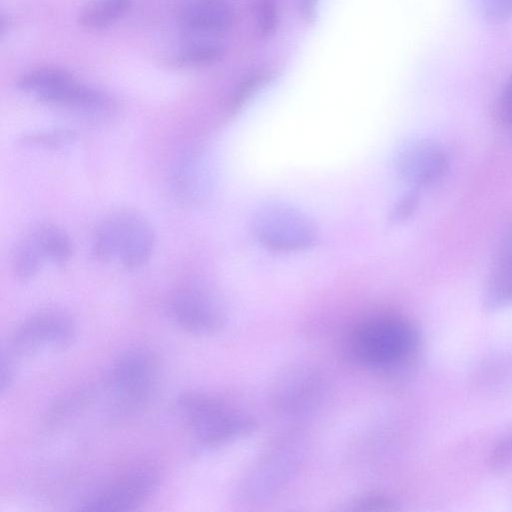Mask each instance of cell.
I'll use <instances>...</instances> for the list:
<instances>
[{
	"label": "cell",
	"mask_w": 512,
	"mask_h": 512,
	"mask_svg": "<svg viewBox=\"0 0 512 512\" xmlns=\"http://www.w3.org/2000/svg\"><path fill=\"white\" fill-rule=\"evenodd\" d=\"M349 342L353 356L360 363L387 367L411 358L418 348L419 335L403 316L377 314L358 323Z\"/></svg>",
	"instance_id": "cell-1"
},
{
	"label": "cell",
	"mask_w": 512,
	"mask_h": 512,
	"mask_svg": "<svg viewBox=\"0 0 512 512\" xmlns=\"http://www.w3.org/2000/svg\"><path fill=\"white\" fill-rule=\"evenodd\" d=\"M154 245L155 234L149 221L135 209L121 208L99 223L93 236L92 250L102 262L135 269L149 260Z\"/></svg>",
	"instance_id": "cell-2"
},
{
	"label": "cell",
	"mask_w": 512,
	"mask_h": 512,
	"mask_svg": "<svg viewBox=\"0 0 512 512\" xmlns=\"http://www.w3.org/2000/svg\"><path fill=\"white\" fill-rule=\"evenodd\" d=\"M181 420L205 447L223 444L249 430L251 420L226 401L203 392H185L176 401Z\"/></svg>",
	"instance_id": "cell-3"
},
{
	"label": "cell",
	"mask_w": 512,
	"mask_h": 512,
	"mask_svg": "<svg viewBox=\"0 0 512 512\" xmlns=\"http://www.w3.org/2000/svg\"><path fill=\"white\" fill-rule=\"evenodd\" d=\"M157 381V362L153 354L143 348L121 353L108 374V385L114 407L128 413L145 405Z\"/></svg>",
	"instance_id": "cell-4"
},
{
	"label": "cell",
	"mask_w": 512,
	"mask_h": 512,
	"mask_svg": "<svg viewBox=\"0 0 512 512\" xmlns=\"http://www.w3.org/2000/svg\"><path fill=\"white\" fill-rule=\"evenodd\" d=\"M252 229L265 247L274 251H297L316 239L313 222L301 211L284 204H269L254 215Z\"/></svg>",
	"instance_id": "cell-5"
},
{
	"label": "cell",
	"mask_w": 512,
	"mask_h": 512,
	"mask_svg": "<svg viewBox=\"0 0 512 512\" xmlns=\"http://www.w3.org/2000/svg\"><path fill=\"white\" fill-rule=\"evenodd\" d=\"M75 331V323L67 313L53 309L39 311L15 328L9 339L7 355L14 359L46 349L64 348L71 343Z\"/></svg>",
	"instance_id": "cell-6"
},
{
	"label": "cell",
	"mask_w": 512,
	"mask_h": 512,
	"mask_svg": "<svg viewBox=\"0 0 512 512\" xmlns=\"http://www.w3.org/2000/svg\"><path fill=\"white\" fill-rule=\"evenodd\" d=\"M168 308L182 330L197 336L214 334L225 322V310L219 297L198 284L177 288L170 296Z\"/></svg>",
	"instance_id": "cell-7"
},
{
	"label": "cell",
	"mask_w": 512,
	"mask_h": 512,
	"mask_svg": "<svg viewBox=\"0 0 512 512\" xmlns=\"http://www.w3.org/2000/svg\"><path fill=\"white\" fill-rule=\"evenodd\" d=\"M157 482V475L150 468L130 470L92 494L79 509L101 512L135 509L150 497Z\"/></svg>",
	"instance_id": "cell-8"
},
{
	"label": "cell",
	"mask_w": 512,
	"mask_h": 512,
	"mask_svg": "<svg viewBox=\"0 0 512 512\" xmlns=\"http://www.w3.org/2000/svg\"><path fill=\"white\" fill-rule=\"evenodd\" d=\"M448 157L444 149L433 142H417L404 149L396 163L399 177L414 188L439 181L447 172Z\"/></svg>",
	"instance_id": "cell-9"
},
{
	"label": "cell",
	"mask_w": 512,
	"mask_h": 512,
	"mask_svg": "<svg viewBox=\"0 0 512 512\" xmlns=\"http://www.w3.org/2000/svg\"><path fill=\"white\" fill-rule=\"evenodd\" d=\"M290 450L287 445L281 446L259 462L246 480L247 496L265 497L286 480L296 464V451Z\"/></svg>",
	"instance_id": "cell-10"
},
{
	"label": "cell",
	"mask_w": 512,
	"mask_h": 512,
	"mask_svg": "<svg viewBox=\"0 0 512 512\" xmlns=\"http://www.w3.org/2000/svg\"><path fill=\"white\" fill-rule=\"evenodd\" d=\"M234 16L228 0H197L185 10L183 21L193 31L217 33L227 30Z\"/></svg>",
	"instance_id": "cell-11"
},
{
	"label": "cell",
	"mask_w": 512,
	"mask_h": 512,
	"mask_svg": "<svg viewBox=\"0 0 512 512\" xmlns=\"http://www.w3.org/2000/svg\"><path fill=\"white\" fill-rule=\"evenodd\" d=\"M483 302L489 310L512 305V259H493Z\"/></svg>",
	"instance_id": "cell-12"
},
{
	"label": "cell",
	"mask_w": 512,
	"mask_h": 512,
	"mask_svg": "<svg viewBox=\"0 0 512 512\" xmlns=\"http://www.w3.org/2000/svg\"><path fill=\"white\" fill-rule=\"evenodd\" d=\"M47 262L41 246L30 228L15 244L11 255L13 273L20 280L34 277Z\"/></svg>",
	"instance_id": "cell-13"
},
{
	"label": "cell",
	"mask_w": 512,
	"mask_h": 512,
	"mask_svg": "<svg viewBox=\"0 0 512 512\" xmlns=\"http://www.w3.org/2000/svg\"><path fill=\"white\" fill-rule=\"evenodd\" d=\"M47 262L63 265L72 256L73 247L69 235L56 224L43 222L32 226Z\"/></svg>",
	"instance_id": "cell-14"
},
{
	"label": "cell",
	"mask_w": 512,
	"mask_h": 512,
	"mask_svg": "<svg viewBox=\"0 0 512 512\" xmlns=\"http://www.w3.org/2000/svg\"><path fill=\"white\" fill-rule=\"evenodd\" d=\"M132 0H95L82 10L79 23L89 29L106 27L130 8Z\"/></svg>",
	"instance_id": "cell-15"
},
{
	"label": "cell",
	"mask_w": 512,
	"mask_h": 512,
	"mask_svg": "<svg viewBox=\"0 0 512 512\" xmlns=\"http://www.w3.org/2000/svg\"><path fill=\"white\" fill-rule=\"evenodd\" d=\"M223 55V50L216 44L204 43L192 45L174 56L172 62L182 67H198L213 64Z\"/></svg>",
	"instance_id": "cell-16"
},
{
	"label": "cell",
	"mask_w": 512,
	"mask_h": 512,
	"mask_svg": "<svg viewBox=\"0 0 512 512\" xmlns=\"http://www.w3.org/2000/svg\"><path fill=\"white\" fill-rule=\"evenodd\" d=\"M270 79L271 73L266 70H258L248 75L235 90L230 101V110H240Z\"/></svg>",
	"instance_id": "cell-17"
},
{
	"label": "cell",
	"mask_w": 512,
	"mask_h": 512,
	"mask_svg": "<svg viewBox=\"0 0 512 512\" xmlns=\"http://www.w3.org/2000/svg\"><path fill=\"white\" fill-rule=\"evenodd\" d=\"M295 374L296 377H290L282 382L285 386L283 385L278 392L277 399L281 404L284 403L285 406L291 405V402L293 405H296L299 401H302L305 393L307 391L311 392L313 384H315L310 374L303 372Z\"/></svg>",
	"instance_id": "cell-18"
},
{
	"label": "cell",
	"mask_w": 512,
	"mask_h": 512,
	"mask_svg": "<svg viewBox=\"0 0 512 512\" xmlns=\"http://www.w3.org/2000/svg\"><path fill=\"white\" fill-rule=\"evenodd\" d=\"M257 29L262 37L270 36L278 23V8L275 0H257Z\"/></svg>",
	"instance_id": "cell-19"
},
{
	"label": "cell",
	"mask_w": 512,
	"mask_h": 512,
	"mask_svg": "<svg viewBox=\"0 0 512 512\" xmlns=\"http://www.w3.org/2000/svg\"><path fill=\"white\" fill-rule=\"evenodd\" d=\"M75 135L69 130H52L45 132H35L22 138L26 144L41 145L48 148H58L74 140Z\"/></svg>",
	"instance_id": "cell-20"
},
{
	"label": "cell",
	"mask_w": 512,
	"mask_h": 512,
	"mask_svg": "<svg viewBox=\"0 0 512 512\" xmlns=\"http://www.w3.org/2000/svg\"><path fill=\"white\" fill-rule=\"evenodd\" d=\"M482 15L490 22L501 23L512 17V0H477Z\"/></svg>",
	"instance_id": "cell-21"
},
{
	"label": "cell",
	"mask_w": 512,
	"mask_h": 512,
	"mask_svg": "<svg viewBox=\"0 0 512 512\" xmlns=\"http://www.w3.org/2000/svg\"><path fill=\"white\" fill-rule=\"evenodd\" d=\"M496 118L512 137V76L504 85L496 102Z\"/></svg>",
	"instance_id": "cell-22"
},
{
	"label": "cell",
	"mask_w": 512,
	"mask_h": 512,
	"mask_svg": "<svg viewBox=\"0 0 512 512\" xmlns=\"http://www.w3.org/2000/svg\"><path fill=\"white\" fill-rule=\"evenodd\" d=\"M419 203V194L416 191L407 192L395 204L390 214V221L398 224L409 219L415 212Z\"/></svg>",
	"instance_id": "cell-23"
},
{
	"label": "cell",
	"mask_w": 512,
	"mask_h": 512,
	"mask_svg": "<svg viewBox=\"0 0 512 512\" xmlns=\"http://www.w3.org/2000/svg\"><path fill=\"white\" fill-rule=\"evenodd\" d=\"M490 462L497 470L512 465V437L505 439L494 449Z\"/></svg>",
	"instance_id": "cell-24"
},
{
	"label": "cell",
	"mask_w": 512,
	"mask_h": 512,
	"mask_svg": "<svg viewBox=\"0 0 512 512\" xmlns=\"http://www.w3.org/2000/svg\"><path fill=\"white\" fill-rule=\"evenodd\" d=\"M494 259H512V220L500 236Z\"/></svg>",
	"instance_id": "cell-25"
},
{
	"label": "cell",
	"mask_w": 512,
	"mask_h": 512,
	"mask_svg": "<svg viewBox=\"0 0 512 512\" xmlns=\"http://www.w3.org/2000/svg\"><path fill=\"white\" fill-rule=\"evenodd\" d=\"M393 504L387 498L382 496H369L356 503L357 510H387L391 509Z\"/></svg>",
	"instance_id": "cell-26"
},
{
	"label": "cell",
	"mask_w": 512,
	"mask_h": 512,
	"mask_svg": "<svg viewBox=\"0 0 512 512\" xmlns=\"http://www.w3.org/2000/svg\"><path fill=\"white\" fill-rule=\"evenodd\" d=\"M318 6V0H299V9L302 18L307 23H313Z\"/></svg>",
	"instance_id": "cell-27"
}]
</instances>
